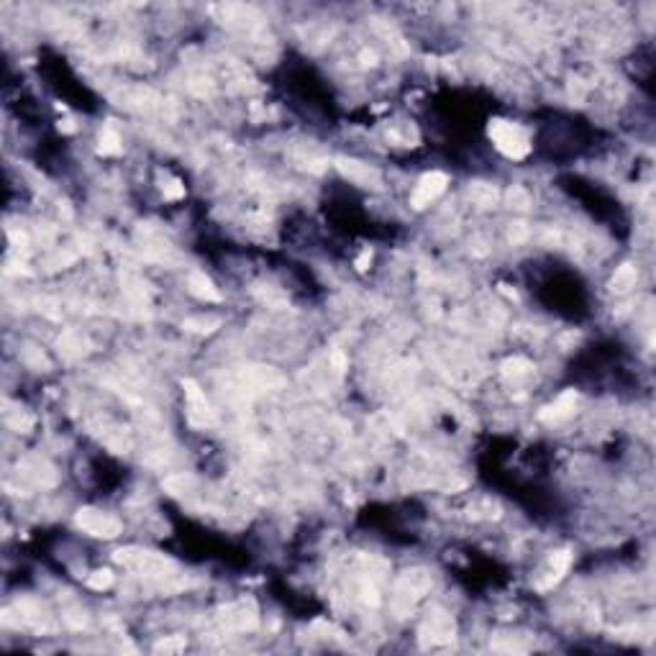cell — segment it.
Segmentation results:
<instances>
[{
	"label": "cell",
	"instance_id": "15",
	"mask_svg": "<svg viewBox=\"0 0 656 656\" xmlns=\"http://www.w3.org/2000/svg\"><path fill=\"white\" fill-rule=\"evenodd\" d=\"M500 369H503L505 377H523V374H528L533 369V364L528 359H523V356H513V359H505Z\"/></svg>",
	"mask_w": 656,
	"mask_h": 656
},
{
	"label": "cell",
	"instance_id": "2",
	"mask_svg": "<svg viewBox=\"0 0 656 656\" xmlns=\"http://www.w3.org/2000/svg\"><path fill=\"white\" fill-rule=\"evenodd\" d=\"M116 561L146 577H167V572L172 570L169 559L159 556L157 551H144V549H121L116 551Z\"/></svg>",
	"mask_w": 656,
	"mask_h": 656
},
{
	"label": "cell",
	"instance_id": "3",
	"mask_svg": "<svg viewBox=\"0 0 656 656\" xmlns=\"http://www.w3.org/2000/svg\"><path fill=\"white\" fill-rule=\"evenodd\" d=\"M428 577L426 572L420 570H411L405 572L403 577H400V582H397V590H395V610H397V618H403L408 610L413 608V602L418 600L420 595L428 590Z\"/></svg>",
	"mask_w": 656,
	"mask_h": 656
},
{
	"label": "cell",
	"instance_id": "18",
	"mask_svg": "<svg viewBox=\"0 0 656 656\" xmlns=\"http://www.w3.org/2000/svg\"><path fill=\"white\" fill-rule=\"evenodd\" d=\"M508 206L515 208V211H526L531 206V195L523 188H510L508 190Z\"/></svg>",
	"mask_w": 656,
	"mask_h": 656
},
{
	"label": "cell",
	"instance_id": "21",
	"mask_svg": "<svg viewBox=\"0 0 656 656\" xmlns=\"http://www.w3.org/2000/svg\"><path fill=\"white\" fill-rule=\"evenodd\" d=\"M570 96H572V100H574V103H582V100H585L587 87H585V82H582V79H572Z\"/></svg>",
	"mask_w": 656,
	"mask_h": 656
},
{
	"label": "cell",
	"instance_id": "12",
	"mask_svg": "<svg viewBox=\"0 0 656 656\" xmlns=\"http://www.w3.org/2000/svg\"><path fill=\"white\" fill-rule=\"evenodd\" d=\"M639 282V272L633 264H623V267L616 269V275L610 277V290L613 293H628L631 287H636Z\"/></svg>",
	"mask_w": 656,
	"mask_h": 656
},
{
	"label": "cell",
	"instance_id": "13",
	"mask_svg": "<svg viewBox=\"0 0 656 656\" xmlns=\"http://www.w3.org/2000/svg\"><path fill=\"white\" fill-rule=\"evenodd\" d=\"M469 198H472V203H475L477 208H492L495 203H498L500 195L492 185H487V182H472V188H469Z\"/></svg>",
	"mask_w": 656,
	"mask_h": 656
},
{
	"label": "cell",
	"instance_id": "24",
	"mask_svg": "<svg viewBox=\"0 0 656 656\" xmlns=\"http://www.w3.org/2000/svg\"><path fill=\"white\" fill-rule=\"evenodd\" d=\"M362 59H364V64H377V62H374V59H377V56H374V52H362Z\"/></svg>",
	"mask_w": 656,
	"mask_h": 656
},
{
	"label": "cell",
	"instance_id": "6",
	"mask_svg": "<svg viewBox=\"0 0 656 656\" xmlns=\"http://www.w3.org/2000/svg\"><path fill=\"white\" fill-rule=\"evenodd\" d=\"M336 167L344 177H349L351 182L362 185V188H380V174L377 169H372L369 165H364L359 159H349V157H339L336 159Z\"/></svg>",
	"mask_w": 656,
	"mask_h": 656
},
{
	"label": "cell",
	"instance_id": "17",
	"mask_svg": "<svg viewBox=\"0 0 656 656\" xmlns=\"http://www.w3.org/2000/svg\"><path fill=\"white\" fill-rule=\"evenodd\" d=\"M162 192L167 200H182L185 198V185L177 177H165L162 180Z\"/></svg>",
	"mask_w": 656,
	"mask_h": 656
},
{
	"label": "cell",
	"instance_id": "9",
	"mask_svg": "<svg viewBox=\"0 0 656 656\" xmlns=\"http://www.w3.org/2000/svg\"><path fill=\"white\" fill-rule=\"evenodd\" d=\"M182 388H185V395H188V403H190V418L195 420V423H213L208 400H206V395L200 392L198 385L192 380H182Z\"/></svg>",
	"mask_w": 656,
	"mask_h": 656
},
{
	"label": "cell",
	"instance_id": "8",
	"mask_svg": "<svg viewBox=\"0 0 656 656\" xmlns=\"http://www.w3.org/2000/svg\"><path fill=\"white\" fill-rule=\"evenodd\" d=\"M577 403H579L577 392H574V390H567L564 395L556 397V403L546 405L544 411H541V420H546V423H561V420H567L570 415H574Z\"/></svg>",
	"mask_w": 656,
	"mask_h": 656
},
{
	"label": "cell",
	"instance_id": "7",
	"mask_svg": "<svg viewBox=\"0 0 656 656\" xmlns=\"http://www.w3.org/2000/svg\"><path fill=\"white\" fill-rule=\"evenodd\" d=\"M420 636H423V646H436V643H443V641H451L454 639V620H451V616H446V613H434V616L428 618L426 623H423V628H420Z\"/></svg>",
	"mask_w": 656,
	"mask_h": 656
},
{
	"label": "cell",
	"instance_id": "23",
	"mask_svg": "<svg viewBox=\"0 0 656 656\" xmlns=\"http://www.w3.org/2000/svg\"><path fill=\"white\" fill-rule=\"evenodd\" d=\"M372 261V252L369 249H364L359 257H356V269H367V264Z\"/></svg>",
	"mask_w": 656,
	"mask_h": 656
},
{
	"label": "cell",
	"instance_id": "20",
	"mask_svg": "<svg viewBox=\"0 0 656 656\" xmlns=\"http://www.w3.org/2000/svg\"><path fill=\"white\" fill-rule=\"evenodd\" d=\"M185 648V639H180V636H169V639L159 641L157 646H154V651H165V654H169V651H182Z\"/></svg>",
	"mask_w": 656,
	"mask_h": 656
},
{
	"label": "cell",
	"instance_id": "19",
	"mask_svg": "<svg viewBox=\"0 0 656 656\" xmlns=\"http://www.w3.org/2000/svg\"><path fill=\"white\" fill-rule=\"evenodd\" d=\"M111 585H113V574L108 570H98L87 577V587H93V590H108Z\"/></svg>",
	"mask_w": 656,
	"mask_h": 656
},
{
	"label": "cell",
	"instance_id": "11",
	"mask_svg": "<svg viewBox=\"0 0 656 656\" xmlns=\"http://www.w3.org/2000/svg\"><path fill=\"white\" fill-rule=\"evenodd\" d=\"M570 564H572V554L567 551V549H561V551H554V554H551V559H549V567H551V570H549V577H546L538 587H541V590H549L551 585H556V582H559V579L564 577V574H567Z\"/></svg>",
	"mask_w": 656,
	"mask_h": 656
},
{
	"label": "cell",
	"instance_id": "14",
	"mask_svg": "<svg viewBox=\"0 0 656 656\" xmlns=\"http://www.w3.org/2000/svg\"><path fill=\"white\" fill-rule=\"evenodd\" d=\"M98 151H100L103 157L121 154V136L113 126H105L103 131H100V146H98Z\"/></svg>",
	"mask_w": 656,
	"mask_h": 656
},
{
	"label": "cell",
	"instance_id": "5",
	"mask_svg": "<svg viewBox=\"0 0 656 656\" xmlns=\"http://www.w3.org/2000/svg\"><path fill=\"white\" fill-rule=\"evenodd\" d=\"M446 185H449V177H446L443 172L423 174V177L418 180V185H415V190H413L411 206L415 208V211H423V208L431 206V203H434V200L446 190Z\"/></svg>",
	"mask_w": 656,
	"mask_h": 656
},
{
	"label": "cell",
	"instance_id": "22",
	"mask_svg": "<svg viewBox=\"0 0 656 656\" xmlns=\"http://www.w3.org/2000/svg\"><path fill=\"white\" fill-rule=\"evenodd\" d=\"M508 236H510V241H513V244H515V241H523V238L528 236V226H526V223H513Z\"/></svg>",
	"mask_w": 656,
	"mask_h": 656
},
{
	"label": "cell",
	"instance_id": "1",
	"mask_svg": "<svg viewBox=\"0 0 656 656\" xmlns=\"http://www.w3.org/2000/svg\"><path fill=\"white\" fill-rule=\"evenodd\" d=\"M487 136L498 146L500 154H505L510 159H523L531 151L526 131L518 123H510L505 119H492L490 126H487Z\"/></svg>",
	"mask_w": 656,
	"mask_h": 656
},
{
	"label": "cell",
	"instance_id": "4",
	"mask_svg": "<svg viewBox=\"0 0 656 656\" xmlns=\"http://www.w3.org/2000/svg\"><path fill=\"white\" fill-rule=\"evenodd\" d=\"M77 526L82 531H87L90 536L98 538H116L121 533V523L119 518L103 513V510H96V508H82L77 510Z\"/></svg>",
	"mask_w": 656,
	"mask_h": 656
},
{
	"label": "cell",
	"instance_id": "10",
	"mask_svg": "<svg viewBox=\"0 0 656 656\" xmlns=\"http://www.w3.org/2000/svg\"><path fill=\"white\" fill-rule=\"evenodd\" d=\"M188 287H190V293L195 295V298H200V300H208V303L221 300L218 287H215L213 280H211L208 275H203V272H190V277H188Z\"/></svg>",
	"mask_w": 656,
	"mask_h": 656
},
{
	"label": "cell",
	"instance_id": "16",
	"mask_svg": "<svg viewBox=\"0 0 656 656\" xmlns=\"http://www.w3.org/2000/svg\"><path fill=\"white\" fill-rule=\"evenodd\" d=\"M218 326H221L218 318H188L185 321V328L195 333H213Z\"/></svg>",
	"mask_w": 656,
	"mask_h": 656
}]
</instances>
